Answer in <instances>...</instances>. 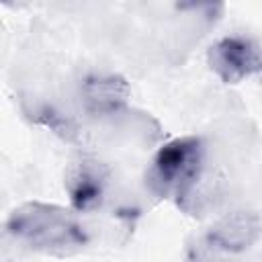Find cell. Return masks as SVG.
Segmentation results:
<instances>
[{
    "instance_id": "cell-1",
    "label": "cell",
    "mask_w": 262,
    "mask_h": 262,
    "mask_svg": "<svg viewBox=\"0 0 262 262\" xmlns=\"http://www.w3.org/2000/svg\"><path fill=\"white\" fill-rule=\"evenodd\" d=\"M6 231L39 252H74L86 246L88 233L72 215L57 207L29 203L14 209Z\"/></svg>"
},
{
    "instance_id": "cell-6",
    "label": "cell",
    "mask_w": 262,
    "mask_h": 262,
    "mask_svg": "<svg viewBox=\"0 0 262 262\" xmlns=\"http://www.w3.org/2000/svg\"><path fill=\"white\" fill-rule=\"evenodd\" d=\"M129 96V88L115 76H92L82 86V98L90 113L108 115L115 113Z\"/></svg>"
},
{
    "instance_id": "cell-2",
    "label": "cell",
    "mask_w": 262,
    "mask_h": 262,
    "mask_svg": "<svg viewBox=\"0 0 262 262\" xmlns=\"http://www.w3.org/2000/svg\"><path fill=\"white\" fill-rule=\"evenodd\" d=\"M203 164V147L196 137L172 139L154 156L147 180L158 194H180L199 176Z\"/></svg>"
},
{
    "instance_id": "cell-5",
    "label": "cell",
    "mask_w": 262,
    "mask_h": 262,
    "mask_svg": "<svg viewBox=\"0 0 262 262\" xmlns=\"http://www.w3.org/2000/svg\"><path fill=\"white\" fill-rule=\"evenodd\" d=\"M258 233H260L258 217L250 213H235L221 219L215 227H211L209 239L225 252H242L250 248V244H254Z\"/></svg>"
},
{
    "instance_id": "cell-3",
    "label": "cell",
    "mask_w": 262,
    "mask_h": 262,
    "mask_svg": "<svg viewBox=\"0 0 262 262\" xmlns=\"http://www.w3.org/2000/svg\"><path fill=\"white\" fill-rule=\"evenodd\" d=\"M207 61L219 80L237 84L262 70V47L252 37L227 35L209 47Z\"/></svg>"
},
{
    "instance_id": "cell-4",
    "label": "cell",
    "mask_w": 262,
    "mask_h": 262,
    "mask_svg": "<svg viewBox=\"0 0 262 262\" xmlns=\"http://www.w3.org/2000/svg\"><path fill=\"white\" fill-rule=\"evenodd\" d=\"M106 172L100 164L82 160L74 164L66 176V190L76 211H92L104 199Z\"/></svg>"
}]
</instances>
